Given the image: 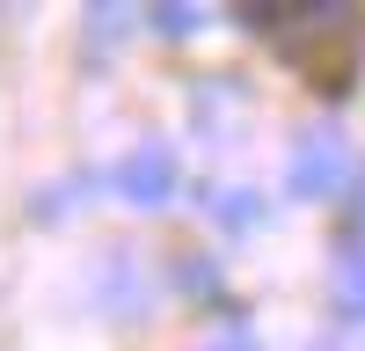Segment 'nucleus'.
I'll return each mask as SVG.
<instances>
[{"label":"nucleus","mask_w":365,"mask_h":351,"mask_svg":"<svg viewBox=\"0 0 365 351\" xmlns=\"http://www.w3.org/2000/svg\"><path fill=\"white\" fill-rule=\"evenodd\" d=\"M146 22H154L161 37H190V29H197L205 15H197V8H154V15H146Z\"/></svg>","instance_id":"nucleus-5"},{"label":"nucleus","mask_w":365,"mask_h":351,"mask_svg":"<svg viewBox=\"0 0 365 351\" xmlns=\"http://www.w3.org/2000/svg\"><path fill=\"white\" fill-rule=\"evenodd\" d=\"M351 227H358V242H365V183H358V198H351Z\"/></svg>","instance_id":"nucleus-6"},{"label":"nucleus","mask_w":365,"mask_h":351,"mask_svg":"<svg viewBox=\"0 0 365 351\" xmlns=\"http://www.w3.org/2000/svg\"><path fill=\"white\" fill-rule=\"evenodd\" d=\"M117 190H125L132 205H168V190H175V154H168L161 139L132 146V154L117 161Z\"/></svg>","instance_id":"nucleus-3"},{"label":"nucleus","mask_w":365,"mask_h":351,"mask_svg":"<svg viewBox=\"0 0 365 351\" xmlns=\"http://www.w3.org/2000/svg\"><path fill=\"white\" fill-rule=\"evenodd\" d=\"M249 29H263L292 66H307L322 88H344L351 58L365 44V15L358 8H249Z\"/></svg>","instance_id":"nucleus-1"},{"label":"nucleus","mask_w":365,"mask_h":351,"mask_svg":"<svg viewBox=\"0 0 365 351\" xmlns=\"http://www.w3.org/2000/svg\"><path fill=\"white\" fill-rule=\"evenodd\" d=\"M285 183H292V198H344V183H351V154H344V139H336V132H307V139L292 146Z\"/></svg>","instance_id":"nucleus-2"},{"label":"nucleus","mask_w":365,"mask_h":351,"mask_svg":"<svg viewBox=\"0 0 365 351\" xmlns=\"http://www.w3.org/2000/svg\"><path fill=\"white\" fill-rule=\"evenodd\" d=\"M336 307L351 322H365V242H344V256H336Z\"/></svg>","instance_id":"nucleus-4"},{"label":"nucleus","mask_w":365,"mask_h":351,"mask_svg":"<svg viewBox=\"0 0 365 351\" xmlns=\"http://www.w3.org/2000/svg\"><path fill=\"white\" fill-rule=\"evenodd\" d=\"M205 351H263V344H249V337H220V344H205Z\"/></svg>","instance_id":"nucleus-7"}]
</instances>
